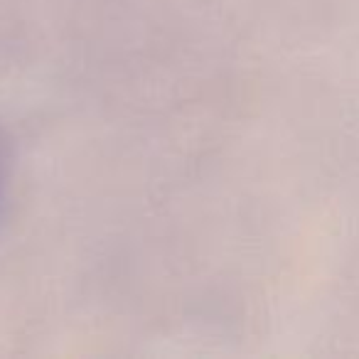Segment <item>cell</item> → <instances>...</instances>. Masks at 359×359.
<instances>
[{
  "label": "cell",
  "mask_w": 359,
  "mask_h": 359,
  "mask_svg": "<svg viewBox=\"0 0 359 359\" xmlns=\"http://www.w3.org/2000/svg\"><path fill=\"white\" fill-rule=\"evenodd\" d=\"M0 177H3V155H0Z\"/></svg>",
  "instance_id": "obj_1"
}]
</instances>
